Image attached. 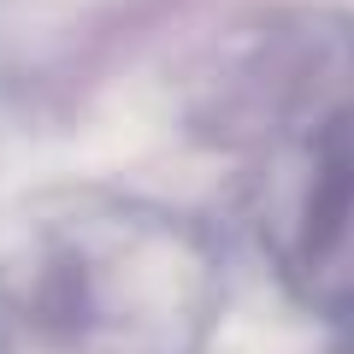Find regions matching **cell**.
<instances>
[{
  "label": "cell",
  "instance_id": "cell-1",
  "mask_svg": "<svg viewBox=\"0 0 354 354\" xmlns=\"http://www.w3.org/2000/svg\"><path fill=\"white\" fill-rule=\"evenodd\" d=\"M0 295L53 354H201L225 307V260L160 201L59 189L12 230Z\"/></svg>",
  "mask_w": 354,
  "mask_h": 354
},
{
  "label": "cell",
  "instance_id": "cell-2",
  "mask_svg": "<svg viewBox=\"0 0 354 354\" xmlns=\"http://www.w3.org/2000/svg\"><path fill=\"white\" fill-rule=\"evenodd\" d=\"M254 225L290 301L313 319L354 325V101L272 148Z\"/></svg>",
  "mask_w": 354,
  "mask_h": 354
},
{
  "label": "cell",
  "instance_id": "cell-3",
  "mask_svg": "<svg viewBox=\"0 0 354 354\" xmlns=\"http://www.w3.org/2000/svg\"><path fill=\"white\" fill-rule=\"evenodd\" d=\"M330 354H354V330H342V337L330 342Z\"/></svg>",
  "mask_w": 354,
  "mask_h": 354
}]
</instances>
